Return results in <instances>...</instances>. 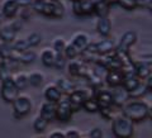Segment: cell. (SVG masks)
Instances as JSON below:
<instances>
[{"mask_svg": "<svg viewBox=\"0 0 152 138\" xmlns=\"http://www.w3.org/2000/svg\"><path fill=\"white\" fill-rule=\"evenodd\" d=\"M55 84L58 86V89L61 90V93H62L64 95H69L75 89L74 81L70 80V79H66V77H57Z\"/></svg>", "mask_w": 152, "mask_h": 138, "instance_id": "obj_23", "label": "cell"}, {"mask_svg": "<svg viewBox=\"0 0 152 138\" xmlns=\"http://www.w3.org/2000/svg\"><path fill=\"white\" fill-rule=\"evenodd\" d=\"M110 7L104 0H94V14L98 17H108Z\"/></svg>", "mask_w": 152, "mask_h": 138, "instance_id": "obj_26", "label": "cell"}, {"mask_svg": "<svg viewBox=\"0 0 152 138\" xmlns=\"http://www.w3.org/2000/svg\"><path fill=\"white\" fill-rule=\"evenodd\" d=\"M17 31L14 29V27L12 26V23H7L0 27V39L1 42H12L17 38Z\"/></svg>", "mask_w": 152, "mask_h": 138, "instance_id": "obj_21", "label": "cell"}, {"mask_svg": "<svg viewBox=\"0 0 152 138\" xmlns=\"http://www.w3.org/2000/svg\"><path fill=\"white\" fill-rule=\"evenodd\" d=\"M20 7L17 4L15 0H4L1 3V14L5 18H15Z\"/></svg>", "mask_w": 152, "mask_h": 138, "instance_id": "obj_18", "label": "cell"}, {"mask_svg": "<svg viewBox=\"0 0 152 138\" xmlns=\"http://www.w3.org/2000/svg\"><path fill=\"white\" fill-rule=\"evenodd\" d=\"M110 93H112V98H113V107L121 108L122 105H124V104L129 100L128 90L123 88L122 85H118V86L112 88Z\"/></svg>", "mask_w": 152, "mask_h": 138, "instance_id": "obj_11", "label": "cell"}, {"mask_svg": "<svg viewBox=\"0 0 152 138\" xmlns=\"http://www.w3.org/2000/svg\"><path fill=\"white\" fill-rule=\"evenodd\" d=\"M74 114V109L67 99V95H62V98L56 103V118L60 122H69Z\"/></svg>", "mask_w": 152, "mask_h": 138, "instance_id": "obj_5", "label": "cell"}, {"mask_svg": "<svg viewBox=\"0 0 152 138\" xmlns=\"http://www.w3.org/2000/svg\"><path fill=\"white\" fill-rule=\"evenodd\" d=\"M81 108L88 113H96L99 110V103L94 96H89L81 104Z\"/></svg>", "mask_w": 152, "mask_h": 138, "instance_id": "obj_30", "label": "cell"}, {"mask_svg": "<svg viewBox=\"0 0 152 138\" xmlns=\"http://www.w3.org/2000/svg\"><path fill=\"white\" fill-rule=\"evenodd\" d=\"M3 60V57H1V55H0V61H1Z\"/></svg>", "mask_w": 152, "mask_h": 138, "instance_id": "obj_49", "label": "cell"}, {"mask_svg": "<svg viewBox=\"0 0 152 138\" xmlns=\"http://www.w3.org/2000/svg\"><path fill=\"white\" fill-rule=\"evenodd\" d=\"M13 81L19 90H24L29 86V84H28V74L26 72H17L13 76Z\"/></svg>", "mask_w": 152, "mask_h": 138, "instance_id": "obj_29", "label": "cell"}, {"mask_svg": "<svg viewBox=\"0 0 152 138\" xmlns=\"http://www.w3.org/2000/svg\"><path fill=\"white\" fill-rule=\"evenodd\" d=\"M71 42H72V43L79 48V51L81 52V51H84L85 48H86V46L89 45L90 39H89L88 33H85V32H77V33H75V34H74Z\"/></svg>", "mask_w": 152, "mask_h": 138, "instance_id": "obj_22", "label": "cell"}, {"mask_svg": "<svg viewBox=\"0 0 152 138\" xmlns=\"http://www.w3.org/2000/svg\"><path fill=\"white\" fill-rule=\"evenodd\" d=\"M70 1H79V0H70Z\"/></svg>", "mask_w": 152, "mask_h": 138, "instance_id": "obj_48", "label": "cell"}, {"mask_svg": "<svg viewBox=\"0 0 152 138\" xmlns=\"http://www.w3.org/2000/svg\"><path fill=\"white\" fill-rule=\"evenodd\" d=\"M62 53H64V56L66 57L67 60H72V58H76V57H79L80 56V53L81 52L79 51V48L76 47L72 42H66V46H65V48H64V51H62Z\"/></svg>", "mask_w": 152, "mask_h": 138, "instance_id": "obj_28", "label": "cell"}, {"mask_svg": "<svg viewBox=\"0 0 152 138\" xmlns=\"http://www.w3.org/2000/svg\"><path fill=\"white\" fill-rule=\"evenodd\" d=\"M12 45H13L14 51H18V52H22V51L31 48L26 38H15V39L12 42Z\"/></svg>", "mask_w": 152, "mask_h": 138, "instance_id": "obj_34", "label": "cell"}, {"mask_svg": "<svg viewBox=\"0 0 152 138\" xmlns=\"http://www.w3.org/2000/svg\"><path fill=\"white\" fill-rule=\"evenodd\" d=\"M48 120L45 119L43 117H41V115H38L34 122H33V129H34V132L37 133H42V132H45L46 131V128L48 127Z\"/></svg>", "mask_w": 152, "mask_h": 138, "instance_id": "obj_32", "label": "cell"}, {"mask_svg": "<svg viewBox=\"0 0 152 138\" xmlns=\"http://www.w3.org/2000/svg\"><path fill=\"white\" fill-rule=\"evenodd\" d=\"M137 33L134 31H127L121 36L118 43L115 45V50L121 52H129V48L136 43Z\"/></svg>", "mask_w": 152, "mask_h": 138, "instance_id": "obj_10", "label": "cell"}, {"mask_svg": "<svg viewBox=\"0 0 152 138\" xmlns=\"http://www.w3.org/2000/svg\"><path fill=\"white\" fill-rule=\"evenodd\" d=\"M15 1L20 8H28V7H31L32 0H15Z\"/></svg>", "mask_w": 152, "mask_h": 138, "instance_id": "obj_43", "label": "cell"}, {"mask_svg": "<svg viewBox=\"0 0 152 138\" xmlns=\"http://www.w3.org/2000/svg\"><path fill=\"white\" fill-rule=\"evenodd\" d=\"M103 136H104L103 131L100 129V128H98V127L91 128V129L89 131V133H88V137H91V138H102Z\"/></svg>", "mask_w": 152, "mask_h": 138, "instance_id": "obj_41", "label": "cell"}, {"mask_svg": "<svg viewBox=\"0 0 152 138\" xmlns=\"http://www.w3.org/2000/svg\"><path fill=\"white\" fill-rule=\"evenodd\" d=\"M12 26L14 27V29H15L17 32H19L23 28V19H14V20L12 22Z\"/></svg>", "mask_w": 152, "mask_h": 138, "instance_id": "obj_42", "label": "cell"}, {"mask_svg": "<svg viewBox=\"0 0 152 138\" xmlns=\"http://www.w3.org/2000/svg\"><path fill=\"white\" fill-rule=\"evenodd\" d=\"M109 7H114V5H118V0H104Z\"/></svg>", "mask_w": 152, "mask_h": 138, "instance_id": "obj_45", "label": "cell"}, {"mask_svg": "<svg viewBox=\"0 0 152 138\" xmlns=\"http://www.w3.org/2000/svg\"><path fill=\"white\" fill-rule=\"evenodd\" d=\"M55 57H56V52L51 47H47V48H45L41 52V61L46 67H52L53 66Z\"/></svg>", "mask_w": 152, "mask_h": 138, "instance_id": "obj_25", "label": "cell"}, {"mask_svg": "<svg viewBox=\"0 0 152 138\" xmlns=\"http://www.w3.org/2000/svg\"><path fill=\"white\" fill-rule=\"evenodd\" d=\"M39 115L43 117L45 119H47L48 122L55 120V118H56V103L46 100L39 108Z\"/></svg>", "mask_w": 152, "mask_h": 138, "instance_id": "obj_19", "label": "cell"}, {"mask_svg": "<svg viewBox=\"0 0 152 138\" xmlns=\"http://www.w3.org/2000/svg\"><path fill=\"white\" fill-rule=\"evenodd\" d=\"M12 58L18 61L19 64H33L37 60V53H36V51H33L31 48L22 51V52L14 51Z\"/></svg>", "mask_w": 152, "mask_h": 138, "instance_id": "obj_15", "label": "cell"}, {"mask_svg": "<svg viewBox=\"0 0 152 138\" xmlns=\"http://www.w3.org/2000/svg\"><path fill=\"white\" fill-rule=\"evenodd\" d=\"M72 12L76 17H89L94 14V0L72 1Z\"/></svg>", "mask_w": 152, "mask_h": 138, "instance_id": "obj_7", "label": "cell"}, {"mask_svg": "<svg viewBox=\"0 0 152 138\" xmlns=\"http://www.w3.org/2000/svg\"><path fill=\"white\" fill-rule=\"evenodd\" d=\"M62 93L58 89V86L55 83H51L48 85H46V88L43 89V96L47 101H52V103H57L62 98Z\"/></svg>", "mask_w": 152, "mask_h": 138, "instance_id": "obj_13", "label": "cell"}, {"mask_svg": "<svg viewBox=\"0 0 152 138\" xmlns=\"http://www.w3.org/2000/svg\"><path fill=\"white\" fill-rule=\"evenodd\" d=\"M26 39H27V42H28V45H29L31 48L32 47H37L42 42V34L41 33H38V32H33V33H31L29 36L26 37Z\"/></svg>", "mask_w": 152, "mask_h": 138, "instance_id": "obj_35", "label": "cell"}, {"mask_svg": "<svg viewBox=\"0 0 152 138\" xmlns=\"http://www.w3.org/2000/svg\"><path fill=\"white\" fill-rule=\"evenodd\" d=\"M123 72L121 69L118 70H108V72L104 77V81L108 86L110 88H114V86H118V85H122V81H123Z\"/></svg>", "mask_w": 152, "mask_h": 138, "instance_id": "obj_16", "label": "cell"}, {"mask_svg": "<svg viewBox=\"0 0 152 138\" xmlns=\"http://www.w3.org/2000/svg\"><path fill=\"white\" fill-rule=\"evenodd\" d=\"M122 114L129 118L132 122H142L151 117V107L146 100L134 99V100L127 101L122 105Z\"/></svg>", "mask_w": 152, "mask_h": 138, "instance_id": "obj_1", "label": "cell"}, {"mask_svg": "<svg viewBox=\"0 0 152 138\" xmlns=\"http://www.w3.org/2000/svg\"><path fill=\"white\" fill-rule=\"evenodd\" d=\"M45 83V74L41 71H33V72L28 74V84L29 86L38 88Z\"/></svg>", "mask_w": 152, "mask_h": 138, "instance_id": "obj_27", "label": "cell"}, {"mask_svg": "<svg viewBox=\"0 0 152 138\" xmlns=\"http://www.w3.org/2000/svg\"><path fill=\"white\" fill-rule=\"evenodd\" d=\"M66 46V41L64 37H56L53 38V41H52L51 43V48L56 53H62V51Z\"/></svg>", "mask_w": 152, "mask_h": 138, "instance_id": "obj_33", "label": "cell"}, {"mask_svg": "<svg viewBox=\"0 0 152 138\" xmlns=\"http://www.w3.org/2000/svg\"><path fill=\"white\" fill-rule=\"evenodd\" d=\"M13 53H14V48L10 42H1L0 43V55H1L3 60L12 58Z\"/></svg>", "mask_w": 152, "mask_h": 138, "instance_id": "obj_31", "label": "cell"}, {"mask_svg": "<svg viewBox=\"0 0 152 138\" xmlns=\"http://www.w3.org/2000/svg\"><path fill=\"white\" fill-rule=\"evenodd\" d=\"M115 41L113 38H107L104 37V39L95 42V46H96V52L98 55H108L115 50Z\"/></svg>", "mask_w": 152, "mask_h": 138, "instance_id": "obj_17", "label": "cell"}, {"mask_svg": "<svg viewBox=\"0 0 152 138\" xmlns=\"http://www.w3.org/2000/svg\"><path fill=\"white\" fill-rule=\"evenodd\" d=\"M20 90L17 88V85L13 81V76H9V77L1 80V88H0V96L5 103L12 104V101L15 99Z\"/></svg>", "mask_w": 152, "mask_h": 138, "instance_id": "obj_4", "label": "cell"}, {"mask_svg": "<svg viewBox=\"0 0 152 138\" xmlns=\"http://www.w3.org/2000/svg\"><path fill=\"white\" fill-rule=\"evenodd\" d=\"M66 64H67V58L64 56V53H56L55 57V62L52 67L56 69V70H62L66 67Z\"/></svg>", "mask_w": 152, "mask_h": 138, "instance_id": "obj_36", "label": "cell"}, {"mask_svg": "<svg viewBox=\"0 0 152 138\" xmlns=\"http://www.w3.org/2000/svg\"><path fill=\"white\" fill-rule=\"evenodd\" d=\"M94 93V98L98 100L99 107H110L113 105V98H112V93L110 90H105V89H96L93 90Z\"/></svg>", "mask_w": 152, "mask_h": 138, "instance_id": "obj_14", "label": "cell"}, {"mask_svg": "<svg viewBox=\"0 0 152 138\" xmlns=\"http://www.w3.org/2000/svg\"><path fill=\"white\" fill-rule=\"evenodd\" d=\"M41 14L48 18L60 19L65 15V7L61 1H51L50 0V1H47V5L43 8Z\"/></svg>", "mask_w": 152, "mask_h": 138, "instance_id": "obj_9", "label": "cell"}, {"mask_svg": "<svg viewBox=\"0 0 152 138\" xmlns=\"http://www.w3.org/2000/svg\"><path fill=\"white\" fill-rule=\"evenodd\" d=\"M152 74V61H146V60H140L134 62V75L138 79L145 80Z\"/></svg>", "mask_w": 152, "mask_h": 138, "instance_id": "obj_12", "label": "cell"}, {"mask_svg": "<svg viewBox=\"0 0 152 138\" xmlns=\"http://www.w3.org/2000/svg\"><path fill=\"white\" fill-rule=\"evenodd\" d=\"M112 107H99V113L105 118V119H113V110H112Z\"/></svg>", "mask_w": 152, "mask_h": 138, "instance_id": "obj_39", "label": "cell"}, {"mask_svg": "<svg viewBox=\"0 0 152 138\" xmlns=\"http://www.w3.org/2000/svg\"><path fill=\"white\" fill-rule=\"evenodd\" d=\"M83 134L79 132L77 128H69V129L65 132V137L66 138H79Z\"/></svg>", "mask_w": 152, "mask_h": 138, "instance_id": "obj_40", "label": "cell"}, {"mask_svg": "<svg viewBox=\"0 0 152 138\" xmlns=\"http://www.w3.org/2000/svg\"><path fill=\"white\" fill-rule=\"evenodd\" d=\"M66 67L69 70V74L72 77H79V76H84L88 74L89 67L86 66V62H84L81 58L76 57V58L70 60V62L66 64Z\"/></svg>", "mask_w": 152, "mask_h": 138, "instance_id": "obj_8", "label": "cell"}, {"mask_svg": "<svg viewBox=\"0 0 152 138\" xmlns=\"http://www.w3.org/2000/svg\"><path fill=\"white\" fill-rule=\"evenodd\" d=\"M50 137H57V138H62V137H65V132H62V131H53V132H51L50 133Z\"/></svg>", "mask_w": 152, "mask_h": 138, "instance_id": "obj_44", "label": "cell"}, {"mask_svg": "<svg viewBox=\"0 0 152 138\" xmlns=\"http://www.w3.org/2000/svg\"><path fill=\"white\" fill-rule=\"evenodd\" d=\"M0 27H1V17H0Z\"/></svg>", "mask_w": 152, "mask_h": 138, "instance_id": "obj_46", "label": "cell"}, {"mask_svg": "<svg viewBox=\"0 0 152 138\" xmlns=\"http://www.w3.org/2000/svg\"><path fill=\"white\" fill-rule=\"evenodd\" d=\"M112 131L113 134L118 138H129L134 132V122H132L129 118H127L123 114L117 115L113 118Z\"/></svg>", "mask_w": 152, "mask_h": 138, "instance_id": "obj_2", "label": "cell"}, {"mask_svg": "<svg viewBox=\"0 0 152 138\" xmlns=\"http://www.w3.org/2000/svg\"><path fill=\"white\" fill-rule=\"evenodd\" d=\"M48 0H32V3H31V7L32 9L34 10L36 13H42V10H43V8L46 7V4Z\"/></svg>", "mask_w": 152, "mask_h": 138, "instance_id": "obj_38", "label": "cell"}, {"mask_svg": "<svg viewBox=\"0 0 152 138\" xmlns=\"http://www.w3.org/2000/svg\"><path fill=\"white\" fill-rule=\"evenodd\" d=\"M96 31L102 37H109L112 33V20L108 17H98Z\"/></svg>", "mask_w": 152, "mask_h": 138, "instance_id": "obj_20", "label": "cell"}, {"mask_svg": "<svg viewBox=\"0 0 152 138\" xmlns=\"http://www.w3.org/2000/svg\"><path fill=\"white\" fill-rule=\"evenodd\" d=\"M51 1H61V0H51Z\"/></svg>", "mask_w": 152, "mask_h": 138, "instance_id": "obj_47", "label": "cell"}, {"mask_svg": "<svg viewBox=\"0 0 152 138\" xmlns=\"http://www.w3.org/2000/svg\"><path fill=\"white\" fill-rule=\"evenodd\" d=\"M118 5H121L126 10H133V9L138 8L136 0H118Z\"/></svg>", "mask_w": 152, "mask_h": 138, "instance_id": "obj_37", "label": "cell"}, {"mask_svg": "<svg viewBox=\"0 0 152 138\" xmlns=\"http://www.w3.org/2000/svg\"><path fill=\"white\" fill-rule=\"evenodd\" d=\"M90 90H91L90 88H76L67 95V99L74 109V112L79 110V108H81V104L84 103L85 99L91 96Z\"/></svg>", "mask_w": 152, "mask_h": 138, "instance_id": "obj_6", "label": "cell"}, {"mask_svg": "<svg viewBox=\"0 0 152 138\" xmlns=\"http://www.w3.org/2000/svg\"><path fill=\"white\" fill-rule=\"evenodd\" d=\"M12 105H13V115L17 119H22V118L27 117L32 112L33 101L28 95H22L19 93L18 96L12 101Z\"/></svg>", "mask_w": 152, "mask_h": 138, "instance_id": "obj_3", "label": "cell"}, {"mask_svg": "<svg viewBox=\"0 0 152 138\" xmlns=\"http://www.w3.org/2000/svg\"><path fill=\"white\" fill-rule=\"evenodd\" d=\"M150 91L151 90L147 88L145 81H140V84L137 85L134 89L129 90L128 94H129V99H142L147 93H150Z\"/></svg>", "mask_w": 152, "mask_h": 138, "instance_id": "obj_24", "label": "cell"}]
</instances>
